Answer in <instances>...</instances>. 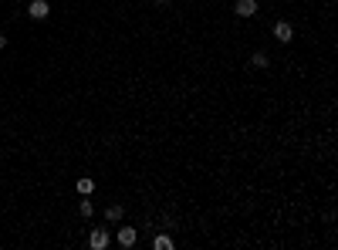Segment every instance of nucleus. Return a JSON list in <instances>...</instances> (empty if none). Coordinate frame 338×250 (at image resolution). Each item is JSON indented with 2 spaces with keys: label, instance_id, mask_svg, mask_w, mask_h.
Masks as SVG:
<instances>
[{
  "label": "nucleus",
  "instance_id": "11",
  "mask_svg": "<svg viewBox=\"0 0 338 250\" xmlns=\"http://www.w3.org/2000/svg\"><path fill=\"white\" fill-rule=\"evenodd\" d=\"M0 48H7V38H3V34H0Z\"/></svg>",
  "mask_w": 338,
  "mask_h": 250
},
{
  "label": "nucleus",
  "instance_id": "3",
  "mask_svg": "<svg viewBox=\"0 0 338 250\" xmlns=\"http://www.w3.org/2000/svg\"><path fill=\"white\" fill-rule=\"evenodd\" d=\"M27 14H31L34 20H44L48 17V0H34V3L27 7Z\"/></svg>",
  "mask_w": 338,
  "mask_h": 250
},
{
  "label": "nucleus",
  "instance_id": "1",
  "mask_svg": "<svg viewBox=\"0 0 338 250\" xmlns=\"http://www.w3.org/2000/svg\"><path fill=\"white\" fill-rule=\"evenodd\" d=\"M274 38H278V41H284V44H287V41L294 38V27H291L287 20H278V24H274Z\"/></svg>",
  "mask_w": 338,
  "mask_h": 250
},
{
  "label": "nucleus",
  "instance_id": "7",
  "mask_svg": "<svg viewBox=\"0 0 338 250\" xmlns=\"http://www.w3.org/2000/svg\"><path fill=\"white\" fill-rule=\"evenodd\" d=\"M152 247H159V250H172V240H169V237H156V240H152Z\"/></svg>",
  "mask_w": 338,
  "mask_h": 250
},
{
  "label": "nucleus",
  "instance_id": "4",
  "mask_svg": "<svg viewBox=\"0 0 338 250\" xmlns=\"http://www.w3.org/2000/svg\"><path fill=\"white\" fill-rule=\"evenodd\" d=\"M257 14V0H240L237 3V17H254Z\"/></svg>",
  "mask_w": 338,
  "mask_h": 250
},
{
  "label": "nucleus",
  "instance_id": "9",
  "mask_svg": "<svg viewBox=\"0 0 338 250\" xmlns=\"http://www.w3.org/2000/svg\"><path fill=\"white\" fill-rule=\"evenodd\" d=\"M78 210H81V216H92V213H95V206L88 203V200H81V206H78Z\"/></svg>",
  "mask_w": 338,
  "mask_h": 250
},
{
  "label": "nucleus",
  "instance_id": "6",
  "mask_svg": "<svg viewBox=\"0 0 338 250\" xmlns=\"http://www.w3.org/2000/svg\"><path fill=\"white\" fill-rule=\"evenodd\" d=\"M92 190H95V183H92V179H78V193H81V196H88Z\"/></svg>",
  "mask_w": 338,
  "mask_h": 250
},
{
  "label": "nucleus",
  "instance_id": "10",
  "mask_svg": "<svg viewBox=\"0 0 338 250\" xmlns=\"http://www.w3.org/2000/svg\"><path fill=\"white\" fill-rule=\"evenodd\" d=\"M105 216H109V220H122V206H109Z\"/></svg>",
  "mask_w": 338,
  "mask_h": 250
},
{
  "label": "nucleus",
  "instance_id": "12",
  "mask_svg": "<svg viewBox=\"0 0 338 250\" xmlns=\"http://www.w3.org/2000/svg\"><path fill=\"white\" fill-rule=\"evenodd\" d=\"M156 3H169V0H156Z\"/></svg>",
  "mask_w": 338,
  "mask_h": 250
},
{
  "label": "nucleus",
  "instance_id": "5",
  "mask_svg": "<svg viewBox=\"0 0 338 250\" xmlns=\"http://www.w3.org/2000/svg\"><path fill=\"white\" fill-rule=\"evenodd\" d=\"M118 244H122V247H132V244H135V230H132V227H122V230H118Z\"/></svg>",
  "mask_w": 338,
  "mask_h": 250
},
{
  "label": "nucleus",
  "instance_id": "8",
  "mask_svg": "<svg viewBox=\"0 0 338 250\" xmlns=\"http://www.w3.org/2000/svg\"><path fill=\"white\" fill-rule=\"evenodd\" d=\"M250 64H254V68H267V54H264V51H257V54L250 58Z\"/></svg>",
  "mask_w": 338,
  "mask_h": 250
},
{
  "label": "nucleus",
  "instance_id": "2",
  "mask_svg": "<svg viewBox=\"0 0 338 250\" xmlns=\"http://www.w3.org/2000/svg\"><path fill=\"white\" fill-rule=\"evenodd\" d=\"M88 247H92V250H105V247H109V233H105V230H92Z\"/></svg>",
  "mask_w": 338,
  "mask_h": 250
}]
</instances>
